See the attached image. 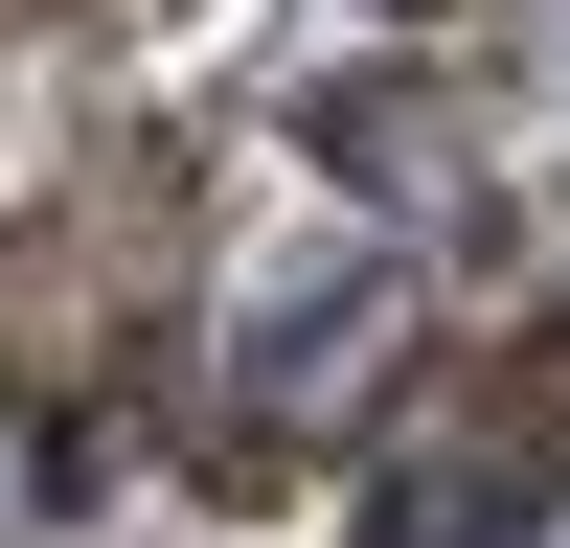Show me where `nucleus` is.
I'll return each instance as SVG.
<instances>
[{
    "mask_svg": "<svg viewBox=\"0 0 570 548\" xmlns=\"http://www.w3.org/2000/svg\"><path fill=\"white\" fill-rule=\"evenodd\" d=\"M525 502H548V411H434V457L365 480V548H480Z\"/></svg>",
    "mask_w": 570,
    "mask_h": 548,
    "instance_id": "1",
    "label": "nucleus"
}]
</instances>
